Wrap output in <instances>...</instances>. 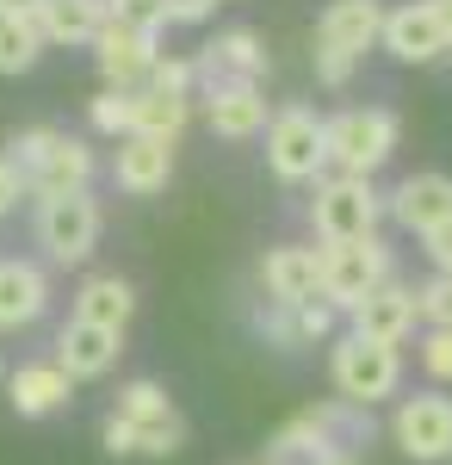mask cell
Listing matches in <instances>:
<instances>
[{"mask_svg": "<svg viewBox=\"0 0 452 465\" xmlns=\"http://www.w3.org/2000/svg\"><path fill=\"white\" fill-rule=\"evenodd\" d=\"M37 44H44L37 19H19L0 6V74H25L37 63Z\"/></svg>", "mask_w": 452, "mask_h": 465, "instance_id": "cell-26", "label": "cell"}, {"mask_svg": "<svg viewBox=\"0 0 452 465\" xmlns=\"http://www.w3.org/2000/svg\"><path fill=\"white\" fill-rule=\"evenodd\" d=\"M421 242H427V261H434L440 273H452V217H447V223H434Z\"/></svg>", "mask_w": 452, "mask_h": 465, "instance_id": "cell-34", "label": "cell"}, {"mask_svg": "<svg viewBox=\"0 0 452 465\" xmlns=\"http://www.w3.org/2000/svg\"><path fill=\"white\" fill-rule=\"evenodd\" d=\"M390 212H397L403 230L427 236L434 223H447V217H452V180L447 174H409L397 193H390Z\"/></svg>", "mask_w": 452, "mask_h": 465, "instance_id": "cell-19", "label": "cell"}, {"mask_svg": "<svg viewBox=\"0 0 452 465\" xmlns=\"http://www.w3.org/2000/svg\"><path fill=\"white\" fill-rule=\"evenodd\" d=\"M192 74H205L211 87H230V81H260L267 74V50L254 32H223L217 44H205V56L192 63Z\"/></svg>", "mask_w": 452, "mask_h": 465, "instance_id": "cell-18", "label": "cell"}, {"mask_svg": "<svg viewBox=\"0 0 452 465\" xmlns=\"http://www.w3.org/2000/svg\"><path fill=\"white\" fill-rule=\"evenodd\" d=\"M186 94H162V87H131V131L137 137H168L174 143L186 131Z\"/></svg>", "mask_w": 452, "mask_h": 465, "instance_id": "cell-25", "label": "cell"}, {"mask_svg": "<svg viewBox=\"0 0 452 465\" xmlns=\"http://www.w3.org/2000/svg\"><path fill=\"white\" fill-rule=\"evenodd\" d=\"M149 87H162V94H186V87H192V63H180V56H155Z\"/></svg>", "mask_w": 452, "mask_h": 465, "instance_id": "cell-31", "label": "cell"}, {"mask_svg": "<svg viewBox=\"0 0 452 465\" xmlns=\"http://www.w3.org/2000/svg\"><path fill=\"white\" fill-rule=\"evenodd\" d=\"M291 311H298V341H322V335L335 329V317H341V311H335L329 298H310V304H291Z\"/></svg>", "mask_w": 452, "mask_h": 465, "instance_id": "cell-29", "label": "cell"}, {"mask_svg": "<svg viewBox=\"0 0 452 465\" xmlns=\"http://www.w3.org/2000/svg\"><path fill=\"white\" fill-rule=\"evenodd\" d=\"M93 50H100L105 87H137V81H149V69H155V32H137V25H124V19H105V32L93 37Z\"/></svg>", "mask_w": 452, "mask_h": 465, "instance_id": "cell-13", "label": "cell"}, {"mask_svg": "<svg viewBox=\"0 0 452 465\" xmlns=\"http://www.w3.org/2000/svg\"><path fill=\"white\" fill-rule=\"evenodd\" d=\"M434 13H440V32H447V50H452V0H434Z\"/></svg>", "mask_w": 452, "mask_h": 465, "instance_id": "cell-38", "label": "cell"}, {"mask_svg": "<svg viewBox=\"0 0 452 465\" xmlns=\"http://www.w3.org/2000/svg\"><path fill=\"white\" fill-rule=\"evenodd\" d=\"M6 162L25 174V193H37V199L87 193V180H93V149L69 131H25Z\"/></svg>", "mask_w": 452, "mask_h": 465, "instance_id": "cell-3", "label": "cell"}, {"mask_svg": "<svg viewBox=\"0 0 452 465\" xmlns=\"http://www.w3.org/2000/svg\"><path fill=\"white\" fill-rule=\"evenodd\" d=\"M74 317H81V322H100V329H118V335H124V322L137 317V292L124 286L118 273H100V280H87V286L74 292Z\"/></svg>", "mask_w": 452, "mask_h": 465, "instance_id": "cell-24", "label": "cell"}, {"mask_svg": "<svg viewBox=\"0 0 452 465\" xmlns=\"http://www.w3.org/2000/svg\"><path fill=\"white\" fill-rule=\"evenodd\" d=\"M112 174H118V186L124 193H137V199H149V193H162L168 180H174V143L168 137H124L118 143V155H112Z\"/></svg>", "mask_w": 452, "mask_h": 465, "instance_id": "cell-16", "label": "cell"}, {"mask_svg": "<svg viewBox=\"0 0 452 465\" xmlns=\"http://www.w3.org/2000/svg\"><path fill=\"white\" fill-rule=\"evenodd\" d=\"M384 32V6L378 0H335L329 13H322V25H316V50H341V56H366Z\"/></svg>", "mask_w": 452, "mask_h": 465, "instance_id": "cell-15", "label": "cell"}, {"mask_svg": "<svg viewBox=\"0 0 452 465\" xmlns=\"http://www.w3.org/2000/svg\"><path fill=\"white\" fill-rule=\"evenodd\" d=\"M112 19V0H44L37 6V32L50 44H93Z\"/></svg>", "mask_w": 452, "mask_h": 465, "instance_id": "cell-21", "label": "cell"}, {"mask_svg": "<svg viewBox=\"0 0 452 465\" xmlns=\"http://www.w3.org/2000/svg\"><path fill=\"white\" fill-rule=\"evenodd\" d=\"M353 69H359V63L341 56V50H316V81H322V87H348Z\"/></svg>", "mask_w": 452, "mask_h": 465, "instance_id": "cell-33", "label": "cell"}, {"mask_svg": "<svg viewBox=\"0 0 452 465\" xmlns=\"http://www.w3.org/2000/svg\"><path fill=\"white\" fill-rule=\"evenodd\" d=\"M372 440V416L366 403H316L304 416H291L285 429L267 440V465H359Z\"/></svg>", "mask_w": 452, "mask_h": 465, "instance_id": "cell-1", "label": "cell"}, {"mask_svg": "<svg viewBox=\"0 0 452 465\" xmlns=\"http://www.w3.org/2000/svg\"><path fill=\"white\" fill-rule=\"evenodd\" d=\"M390 280V254L378 236H359V242H329L322 249V298L335 311H353L372 286Z\"/></svg>", "mask_w": 452, "mask_h": 465, "instance_id": "cell-8", "label": "cell"}, {"mask_svg": "<svg viewBox=\"0 0 452 465\" xmlns=\"http://www.w3.org/2000/svg\"><path fill=\"white\" fill-rule=\"evenodd\" d=\"M416 298H421V317H434L440 329H452V273H440V280H427V286H421Z\"/></svg>", "mask_w": 452, "mask_h": 465, "instance_id": "cell-30", "label": "cell"}, {"mask_svg": "<svg viewBox=\"0 0 452 465\" xmlns=\"http://www.w3.org/2000/svg\"><path fill=\"white\" fill-rule=\"evenodd\" d=\"M112 19H124L137 32H162L168 25V6L162 0H112Z\"/></svg>", "mask_w": 452, "mask_h": 465, "instance_id": "cell-28", "label": "cell"}, {"mask_svg": "<svg viewBox=\"0 0 452 465\" xmlns=\"http://www.w3.org/2000/svg\"><path fill=\"white\" fill-rule=\"evenodd\" d=\"M329 372H335V391L348 397V403H384V397H397L403 385V354L390 348V341H366V335H341L335 341V354H329Z\"/></svg>", "mask_w": 452, "mask_h": 465, "instance_id": "cell-4", "label": "cell"}, {"mask_svg": "<svg viewBox=\"0 0 452 465\" xmlns=\"http://www.w3.org/2000/svg\"><path fill=\"white\" fill-rule=\"evenodd\" d=\"M421 366H427L434 379H452V329H440V322H434V335L421 341Z\"/></svg>", "mask_w": 452, "mask_h": 465, "instance_id": "cell-32", "label": "cell"}, {"mask_svg": "<svg viewBox=\"0 0 452 465\" xmlns=\"http://www.w3.org/2000/svg\"><path fill=\"white\" fill-rule=\"evenodd\" d=\"M162 6H168V25H199V19H211L217 0H162Z\"/></svg>", "mask_w": 452, "mask_h": 465, "instance_id": "cell-35", "label": "cell"}, {"mask_svg": "<svg viewBox=\"0 0 452 465\" xmlns=\"http://www.w3.org/2000/svg\"><path fill=\"white\" fill-rule=\"evenodd\" d=\"M322 162H329V124L304 106H285L267 124V168L279 180H316Z\"/></svg>", "mask_w": 452, "mask_h": 465, "instance_id": "cell-9", "label": "cell"}, {"mask_svg": "<svg viewBox=\"0 0 452 465\" xmlns=\"http://www.w3.org/2000/svg\"><path fill=\"white\" fill-rule=\"evenodd\" d=\"M37 242L50 261H87V254L100 249V199L93 193H56V199H44L37 205Z\"/></svg>", "mask_w": 452, "mask_h": 465, "instance_id": "cell-7", "label": "cell"}, {"mask_svg": "<svg viewBox=\"0 0 452 465\" xmlns=\"http://www.w3.org/2000/svg\"><path fill=\"white\" fill-rule=\"evenodd\" d=\"M416 311H421V298L409 286H397V280H384V286H372L359 304H353L348 317H353V335H366V341H403L409 329H416Z\"/></svg>", "mask_w": 452, "mask_h": 465, "instance_id": "cell-12", "label": "cell"}, {"mask_svg": "<svg viewBox=\"0 0 452 465\" xmlns=\"http://www.w3.org/2000/svg\"><path fill=\"white\" fill-rule=\"evenodd\" d=\"M74 391V379L56 366V360H44V366H19L13 379H6V397H13V410L19 416H50V410H63Z\"/></svg>", "mask_w": 452, "mask_h": 465, "instance_id": "cell-22", "label": "cell"}, {"mask_svg": "<svg viewBox=\"0 0 452 465\" xmlns=\"http://www.w3.org/2000/svg\"><path fill=\"white\" fill-rule=\"evenodd\" d=\"M50 304V286L44 273L25 267V261H0V329H19V322H37Z\"/></svg>", "mask_w": 452, "mask_h": 465, "instance_id": "cell-23", "label": "cell"}, {"mask_svg": "<svg viewBox=\"0 0 452 465\" xmlns=\"http://www.w3.org/2000/svg\"><path fill=\"white\" fill-rule=\"evenodd\" d=\"M390 440H397L416 465L452 460V397H440V391L403 397L397 416H390Z\"/></svg>", "mask_w": 452, "mask_h": 465, "instance_id": "cell-10", "label": "cell"}, {"mask_svg": "<svg viewBox=\"0 0 452 465\" xmlns=\"http://www.w3.org/2000/svg\"><path fill=\"white\" fill-rule=\"evenodd\" d=\"M378 212H384V199L372 193L366 174L322 180L316 199H310V223H316L322 242H359V236H372V230H378Z\"/></svg>", "mask_w": 452, "mask_h": 465, "instance_id": "cell-6", "label": "cell"}, {"mask_svg": "<svg viewBox=\"0 0 452 465\" xmlns=\"http://www.w3.org/2000/svg\"><path fill=\"white\" fill-rule=\"evenodd\" d=\"M378 44L397 56V63H434V56H447V32H440L434 0H409V6L384 13Z\"/></svg>", "mask_w": 452, "mask_h": 465, "instance_id": "cell-11", "label": "cell"}, {"mask_svg": "<svg viewBox=\"0 0 452 465\" xmlns=\"http://www.w3.org/2000/svg\"><path fill=\"white\" fill-rule=\"evenodd\" d=\"M211 131L217 137H254V131H267V94L254 87V81H230V87H211Z\"/></svg>", "mask_w": 452, "mask_h": 465, "instance_id": "cell-20", "label": "cell"}, {"mask_svg": "<svg viewBox=\"0 0 452 465\" xmlns=\"http://www.w3.org/2000/svg\"><path fill=\"white\" fill-rule=\"evenodd\" d=\"M19 199H25V174H19V168H13V162H0V217L13 212V205H19Z\"/></svg>", "mask_w": 452, "mask_h": 465, "instance_id": "cell-36", "label": "cell"}, {"mask_svg": "<svg viewBox=\"0 0 452 465\" xmlns=\"http://www.w3.org/2000/svg\"><path fill=\"white\" fill-rule=\"evenodd\" d=\"M0 6H6V13H19V19H37V6H44V0H0Z\"/></svg>", "mask_w": 452, "mask_h": 465, "instance_id": "cell-37", "label": "cell"}, {"mask_svg": "<svg viewBox=\"0 0 452 465\" xmlns=\"http://www.w3.org/2000/svg\"><path fill=\"white\" fill-rule=\"evenodd\" d=\"M260 280H267L273 304H310V298H322V254L304 242H279L260 261Z\"/></svg>", "mask_w": 452, "mask_h": 465, "instance_id": "cell-14", "label": "cell"}, {"mask_svg": "<svg viewBox=\"0 0 452 465\" xmlns=\"http://www.w3.org/2000/svg\"><path fill=\"white\" fill-rule=\"evenodd\" d=\"M56 366L69 379H105L118 366V329H100V322L74 317L63 335H56Z\"/></svg>", "mask_w": 452, "mask_h": 465, "instance_id": "cell-17", "label": "cell"}, {"mask_svg": "<svg viewBox=\"0 0 452 465\" xmlns=\"http://www.w3.org/2000/svg\"><path fill=\"white\" fill-rule=\"evenodd\" d=\"M93 131L131 137V87H105L100 100H93Z\"/></svg>", "mask_w": 452, "mask_h": 465, "instance_id": "cell-27", "label": "cell"}, {"mask_svg": "<svg viewBox=\"0 0 452 465\" xmlns=\"http://www.w3.org/2000/svg\"><path fill=\"white\" fill-rule=\"evenodd\" d=\"M397 149V118L384 106H348L341 118H329V162L341 174H378Z\"/></svg>", "mask_w": 452, "mask_h": 465, "instance_id": "cell-5", "label": "cell"}, {"mask_svg": "<svg viewBox=\"0 0 452 465\" xmlns=\"http://www.w3.org/2000/svg\"><path fill=\"white\" fill-rule=\"evenodd\" d=\"M105 453H149V460H168L186 447V422H180V410L168 403V391L155 385V379H131L118 403H112V416H105Z\"/></svg>", "mask_w": 452, "mask_h": 465, "instance_id": "cell-2", "label": "cell"}]
</instances>
